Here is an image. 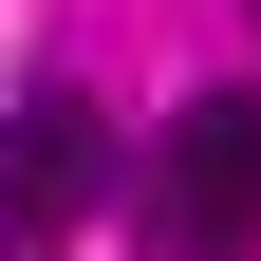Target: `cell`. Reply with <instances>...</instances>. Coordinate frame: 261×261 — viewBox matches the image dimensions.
Listing matches in <instances>:
<instances>
[{
  "label": "cell",
  "instance_id": "obj_2",
  "mask_svg": "<svg viewBox=\"0 0 261 261\" xmlns=\"http://www.w3.org/2000/svg\"><path fill=\"white\" fill-rule=\"evenodd\" d=\"M112 187L130 168H112V130H93L75 93H19V112H0V261H56Z\"/></svg>",
  "mask_w": 261,
  "mask_h": 261
},
{
  "label": "cell",
  "instance_id": "obj_1",
  "mask_svg": "<svg viewBox=\"0 0 261 261\" xmlns=\"http://www.w3.org/2000/svg\"><path fill=\"white\" fill-rule=\"evenodd\" d=\"M130 243L149 261H261V93L168 112V149L130 168Z\"/></svg>",
  "mask_w": 261,
  "mask_h": 261
},
{
  "label": "cell",
  "instance_id": "obj_3",
  "mask_svg": "<svg viewBox=\"0 0 261 261\" xmlns=\"http://www.w3.org/2000/svg\"><path fill=\"white\" fill-rule=\"evenodd\" d=\"M243 19H261V0H243Z\"/></svg>",
  "mask_w": 261,
  "mask_h": 261
}]
</instances>
